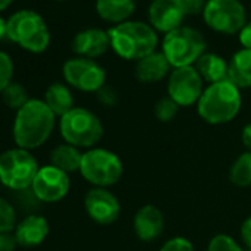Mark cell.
<instances>
[{"label":"cell","mask_w":251,"mask_h":251,"mask_svg":"<svg viewBox=\"0 0 251 251\" xmlns=\"http://www.w3.org/2000/svg\"><path fill=\"white\" fill-rule=\"evenodd\" d=\"M12 2H14V0H0V12L5 11V9H6Z\"/></svg>","instance_id":"cell-38"},{"label":"cell","mask_w":251,"mask_h":251,"mask_svg":"<svg viewBox=\"0 0 251 251\" xmlns=\"http://www.w3.org/2000/svg\"><path fill=\"white\" fill-rule=\"evenodd\" d=\"M204 36L192 27H179L164 34L161 52L167 58L172 68L195 65L201 55L205 53Z\"/></svg>","instance_id":"cell-6"},{"label":"cell","mask_w":251,"mask_h":251,"mask_svg":"<svg viewBox=\"0 0 251 251\" xmlns=\"http://www.w3.org/2000/svg\"><path fill=\"white\" fill-rule=\"evenodd\" d=\"M247 251H251V250H247Z\"/></svg>","instance_id":"cell-40"},{"label":"cell","mask_w":251,"mask_h":251,"mask_svg":"<svg viewBox=\"0 0 251 251\" xmlns=\"http://www.w3.org/2000/svg\"><path fill=\"white\" fill-rule=\"evenodd\" d=\"M241 139H242V144H244L245 150H247L248 152H251V123L247 124L245 127L242 129Z\"/></svg>","instance_id":"cell-36"},{"label":"cell","mask_w":251,"mask_h":251,"mask_svg":"<svg viewBox=\"0 0 251 251\" xmlns=\"http://www.w3.org/2000/svg\"><path fill=\"white\" fill-rule=\"evenodd\" d=\"M108 48H111L108 31H103L100 28L83 30L73 40V50L78 56L87 59L102 56L108 50Z\"/></svg>","instance_id":"cell-16"},{"label":"cell","mask_w":251,"mask_h":251,"mask_svg":"<svg viewBox=\"0 0 251 251\" xmlns=\"http://www.w3.org/2000/svg\"><path fill=\"white\" fill-rule=\"evenodd\" d=\"M59 2H65V0H59Z\"/></svg>","instance_id":"cell-39"},{"label":"cell","mask_w":251,"mask_h":251,"mask_svg":"<svg viewBox=\"0 0 251 251\" xmlns=\"http://www.w3.org/2000/svg\"><path fill=\"white\" fill-rule=\"evenodd\" d=\"M241 238L245 244L247 250H251V216L247 217L241 226Z\"/></svg>","instance_id":"cell-35"},{"label":"cell","mask_w":251,"mask_h":251,"mask_svg":"<svg viewBox=\"0 0 251 251\" xmlns=\"http://www.w3.org/2000/svg\"><path fill=\"white\" fill-rule=\"evenodd\" d=\"M133 229L141 241H157L164 230V216L161 210L152 204L142 205L133 217Z\"/></svg>","instance_id":"cell-15"},{"label":"cell","mask_w":251,"mask_h":251,"mask_svg":"<svg viewBox=\"0 0 251 251\" xmlns=\"http://www.w3.org/2000/svg\"><path fill=\"white\" fill-rule=\"evenodd\" d=\"M179 108L180 106L170 96H164L157 100V103L154 106V114L161 123H170L176 118Z\"/></svg>","instance_id":"cell-27"},{"label":"cell","mask_w":251,"mask_h":251,"mask_svg":"<svg viewBox=\"0 0 251 251\" xmlns=\"http://www.w3.org/2000/svg\"><path fill=\"white\" fill-rule=\"evenodd\" d=\"M185 14L179 0H152L148 9L150 25L158 33H170L182 27Z\"/></svg>","instance_id":"cell-14"},{"label":"cell","mask_w":251,"mask_h":251,"mask_svg":"<svg viewBox=\"0 0 251 251\" xmlns=\"http://www.w3.org/2000/svg\"><path fill=\"white\" fill-rule=\"evenodd\" d=\"M207 251H247V250H244L232 236L226 233H219L210 239L207 245Z\"/></svg>","instance_id":"cell-28"},{"label":"cell","mask_w":251,"mask_h":251,"mask_svg":"<svg viewBox=\"0 0 251 251\" xmlns=\"http://www.w3.org/2000/svg\"><path fill=\"white\" fill-rule=\"evenodd\" d=\"M3 37H6V21L0 17V40Z\"/></svg>","instance_id":"cell-37"},{"label":"cell","mask_w":251,"mask_h":251,"mask_svg":"<svg viewBox=\"0 0 251 251\" xmlns=\"http://www.w3.org/2000/svg\"><path fill=\"white\" fill-rule=\"evenodd\" d=\"M84 208L89 217L99 225L114 223L121 211L117 197L108 188H92L84 197Z\"/></svg>","instance_id":"cell-13"},{"label":"cell","mask_w":251,"mask_h":251,"mask_svg":"<svg viewBox=\"0 0 251 251\" xmlns=\"http://www.w3.org/2000/svg\"><path fill=\"white\" fill-rule=\"evenodd\" d=\"M207 27L220 34H236L247 24V12L239 0H207L202 11Z\"/></svg>","instance_id":"cell-9"},{"label":"cell","mask_w":251,"mask_h":251,"mask_svg":"<svg viewBox=\"0 0 251 251\" xmlns=\"http://www.w3.org/2000/svg\"><path fill=\"white\" fill-rule=\"evenodd\" d=\"M83 154L70 144H61L50 152V164L65 173L80 172Z\"/></svg>","instance_id":"cell-23"},{"label":"cell","mask_w":251,"mask_h":251,"mask_svg":"<svg viewBox=\"0 0 251 251\" xmlns=\"http://www.w3.org/2000/svg\"><path fill=\"white\" fill-rule=\"evenodd\" d=\"M6 37L33 53H42L50 45V33L43 17L28 9L15 12L6 21Z\"/></svg>","instance_id":"cell-4"},{"label":"cell","mask_w":251,"mask_h":251,"mask_svg":"<svg viewBox=\"0 0 251 251\" xmlns=\"http://www.w3.org/2000/svg\"><path fill=\"white\" fill-rule=\"evenodd\" d=\"M160 251H195V248L189 239L183 236H175L166 241L160 248Z\"/></svg>","instance_id":"cell-30"},{"label":"cell","mask_w":251,"mask_h":251,"mask_svg":"<svg viewBox=\"0 0 251 251\" xmlns=\"http://www.w3.org/2000/svg\"><path fill=\"white\" fill-rule=\"evenodd\" d=\"M229 179L235 186H251V152L245 151L233 161L229 170Z\"/></svg>","instance_id":"cell-24"},{"label":"cell","mask_w":251,"mask_h":251,"mask_svg":"<svg viewBox=\"0 0 251 251\" xmlns=\"http://www.w3.org/2000/svg\"><path fill=\"white\" fill-rule=\"evenodd\" d=\"M238 39H239V43L242 46V49H250L251 50V21L247 23L242 30L238 33Z\"/></svg>","instance_id":"cell-34"},{"label":"cell","mask_w":251,"mask_h":251,"mask_svg":"<svg viewBox=\"0 0 251 251\" xmlns=\"http://www.w3.org/2000/svg\"><path fill=\"white\" fill-rule=\"evenodd\" d=\"M96 14L112 25L130 21L136 11V0H96Z\"/></svg>","instance_id":"cell-19"},{"label":"cell","mask_w":251,"mask_h":251,"mask_svg":"<svg viewBox=\"0 0 251 251\" xmlns=\"http://www.w3.org/2000/svg\"><path fill=\"white\" fill-rule=\"evenodd\" d=\"M195 70L201 75L204 81L208 84H214L223 80H227V70L229 62H226L220 55L205 52L200 56V59L195 62Z\"/></svg>","instance_id":"cell-20"},{"label":"cell","mask_w":251,"mask_h":251,"mask_svg":"<svg viewBox=\"0 0 251 251\" xmlns=\"http://www.w3.org/2000/svg\"><path fill=\"white\" fill-rule=\"evenodd\" d=\"M241 105V90L229 80H223L204 89L197 102V112L202 121L220 126L232 121L239 114Z\"/></svg>","instance_id":"cell-3"},{"label":"cell","mask_w":251,"mask_h":251,"mask_svg":"<svg viewBox=\"0 0 251 251\" xmlns=\"http://www.w3.org/2000/svg\"><path fill=\"white\" fill-rule=\"evenodd\" d=\"M96 95H98V100L105 106H114L117 103V100H118V96H117L115 90L111 86H106V84L100 90H98Z\"/></svg>","instance_id":"cell-32"},{"label":"cell","mask_w":251,"mask_h":251,"mask_svg":"<svg viewBox=\"0 0 251 251\" xmlns=\"http://www.w3.org/2000/svg\"><path fill=\"white\" fill-rule=\"evenodd\" d=\"M18 242L15 235L11 232L8 233H0V251H14L17 248Z\"/></svg>","instance_id":"cell-33"},{"label":"cell","mask_w":251,"mask_h":251,"mask_svg":"<svg viewBox=\"0 0 251 251\" xmlns=\"http://www.w3.org/2000/svg\"><path fill=\"white\" fill-rule=\"evenodd\" d=\"M59 132L65 144L75 148L92 150L103 136L99 117L81 106H74L59 120Z\"/></svg>","instance_id":"cell-5"},{"label":"cell","mask_w":251,"mask_h":251,"mask_svg":"<svg viewBox=\"0 0 251 251\" xmlns=\"http://www.w3.org/2000/svg\"><path fill=\"white\" fill-rule=\"evenodd\" d=\"M62 75L71 87L87 93L100 90L106 80L105 70L96 61L81 56L68 59L62 67Z\"/></svg>","instance_id":"cell-10"},{"label":"cell","mask_w":251,"mask_h":251,"mask_svg":"<svg viewBox=\"0 0 251 251\" xmlns=\"http://www.w3.org/2000/svg\"><path fill=\"white\" fill-rule=\"evenodd\" d=\"M204 89V80L194 65L173 68L169 75L167 96H170L179 106H191L197 103Z\"/></svg>","instance_id":"cell-11"},{"label":"cell","mask_w":251,"mask_h":251,"mask_svg":"<svg viewBox=\"0 0 251 251\" xmlns=\"http://www.w3.org/2000/svg\"><path fill=\"white\" fill-rule=\"evenodd\" d=\"M172 65L169 64L167 58L163 52H154L141 61L136 62L135 74L136 78L142 83H157L166 78V75L170 73Z\"/></svg>","instance_id":"cell-18"},{"label":"cell","mask_w":251,"mask_h":251,"mask_svg":"<svg viewBox=\"0 0 251 251\" xmlns=\"http://www.w3.org/2000/svg\"><path fill=\"white\" fill-rule=\"evenodd\" d=\"M56 115L40 99H30L17 111L14 121V141L18 148L31 151L42 147L55 129Z\"/></svg>","instance_id":"cell-1"},{"label":"cell","mask_w":251,"mask_h":251,"mask_svg":"<svg viewBox=\"0 0 251 251\" xmlns=\"http://www.w3.org/2000/svg\"><path fill=\"white\" fill-rule=\"evenodd\" d=\"M70 186H71V182H70L68 173L49 164V166L40 167L31 185V191L39 201L58 202L67 197Z\"/></svg>","instance_id":"cell-12"},{"label":"cell","mask_w":251,"mask_h":251,"mask_svg":"<svg viewBox=\"0 0 251 251\" xmlns=\"http://www.w3.org/2000/svg\"><path fill=\"white\" fill-rule=\"evenodd\" d=\"M80 173L95 188H109L120 182L123 176V163L112 151L92 148L83 152Z\"/></svg>","instance_id":"cell-7"},{"label":"cell","mask_w":251,"mask_h":251,"mask_svg":"<svg viewBox=\"0 0 251 251\" xmlns=\"http://www.w3.org/2000/svg\"><path fill=\"white\" fill-rule=\"evenodd\" d=\"M18 245L21 247H37L49 235V223L43 216L30 214L23 219L14 232Z\"/></svg>","instance_id":"cell-17"},{"label":"cell","mask_w":251,"mask_h":251,"mask_svg":"<svg viewBox=\"0 0 251 251\" xmlns=\"http://www.w3.org/2000/svg\"><path fill=\"white\" fill-rule=\"evenodd\" d=\"M111 49L126 61H141L158 46L157 31L147 23L126 21L108 30Z\"/></svg>","instance_id":"cell-2"},{"label":"cell","mask_w":251,"mask_h":251,"mask_svg":"<svg viewBox=\"0 0 251 251\" xmlns=\"http://www.w3.org/2000/svg\"><path fill=\"white\" fill-rule=\"evenodd\" d=\"M2 99H3L5 105H8L12 109H17V111L21 109L30 100L25 87L20 83H11L2 92Z\"/></svg>","instance_id":"cell-25"},{"label":"cell","mask_w":251,"mask_h":251,"mask_svg":"<svg viewBox=\"0 0 251 251\" xmlns=\"http://www.w3.org/2000/svg\"><path fill=\"white\" fill-rule=\"evenodd\" d=\"M185 17L188 15H198L205 8V0H179Z\"/></svg>","instance_id":"cell-31"},{"label":"cell","mask_w":251,"mask_h":251,"mask_svg":"<svg viewBox=\"0 0 251 251\" xmlns=\"http://www.w3.org/2000/svg\"><path fill=\"white\" fill-rule=\"evenodd\" d=\"M12 77H14L12 58L6 52L0 50V93L12 83Z\"/></svg>","instance_id":"cell-29"},{"label":"cell","mask_w":251,"mask_h":251,"mask_svg":"<svg viewBox=\"0 0 251 251\" xmlns=\"http://www.w3.org/2000/svg\"><path fill=\"white\" fill-rule=\"evenodd\" d=\"M227 80L239 90L251 87V50L241 49L229 61Z\"/></svg>","instance_id":"cell-21"},{"label":"cell","mask_w":251,"mask_h":251,"mask_svg":"<svg viewBox=\"0 0 251 251\" xmlns=\"http://www.w3.org/2000/svg\"><path fill=\"white\" fill-rule=\"evenodd\" d=\"M40 167L34 155L23 148H14L0 154V182L14 191L31 188Z\"/></svg>","instance_id":"cell-8"},{"label":"cell","mask_w":251,"mask_h":251,"mask_svg":"<svg viewBox=\"0 0 251 251\" xmlns=\"http://www.w3.org/2000/svg\"><path fill=\"white\" fill-rule=\"evenodd\" d=\"M17 225V211L14 205L3 197H0V233L15 230Z\"/></svg>","instance_id":"cell-26"},{"label":"cell","mask_w":251,"mask_h":251,"mask_svg":"<svg viewBox=\"0 0 251 251\" xmlns=\"http://www.w3.org/2000/svg\"><path fill=\"white\" fill-rule=\"evenodd\" d=\"M45 103L56 117H64L74 108V98L68 86L62 83H53L46 89Z\"/></svg>","instance_id":"cell-22"}]
</instances>
